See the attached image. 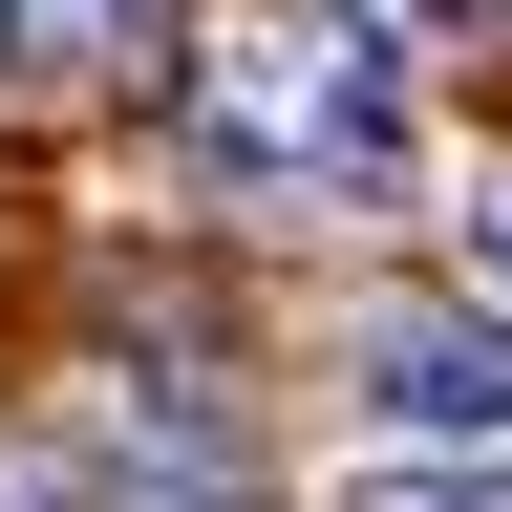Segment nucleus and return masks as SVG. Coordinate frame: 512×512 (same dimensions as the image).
Masks as SVG:
<instances>
[{"label": "nucleus", "mask_w": 512, "mask_h": 512, "mask_svg": "<svg viewBox=\"0 0 512 512\" xmlns=\"http://www.w3.org/2000/svg\"><path fill=\"white\" fill-rule=\"evenodd\" d=\"M0 512H278V491H256L235 470V448H150V427H22V448H0Z\"/></svg>", "instance_id": "3"}, {"label": "nucleus", "mask_w": 512, "mask_h": 512, "mask_svg": "<svg viewBox=\"0 0 512 512\" xmlns=\"http://www.w3.org/2000/svg\"><path fill=\"white\" fill-rule=\"evenodd\" d=\"M342 512H512V448H384Z\"/></svg>", "instance_id": "4"}, {"label": "nucleus", "mask_w": 512, "mask_h": 512, "mask_svg": "<svg viewBox=\"0 0 512 512\" xmlns=\"http://www.w3.org/2000/svg\"><path fill=\"white\" fill-rule=\"evenodd\" d=\"M128 22H150V0H0V64H22V86H64V64H107Z\"/></svg>", "instance_id": "5"}, {"label": "nucleus", "mask_w": 512, "mask_h": 512, "mask_svg": "<svg viewBox=\"0 0 512 512\" xmlns=\"http://www.w3.org/2000/svg\"><path fill=\"white\" fill-rule=\"evenodd\" d=\"M363 406L406 448H512V299H384L363 320Z\"/></svg>", "instance_id": "2"}, {"label": "nucleus", "mask_w": 512, "mask_h": 512, "mask_svg": "<svg viewBox=\"0 0 512 512\" xmlns=\"http://www.w3.org/2000/svg\"><path fill=\"white\" fill-rule=\"evenodd\" d=\"M192 150H214L235 192H320V214L406 192L427 107H406L384 0H235V22L192 43Z\"/></svg>", "instance_id": "1"}, {"label": "nucleus", "mask_w": 512, "mask_h": 512, "mask_svg": "<svg viewBox=\"0 0 512 512\" xmlns=\"http://www.w3.org/2000/svg\"><path fill=\"white\" fill-rule=\"evenodd\" d=\"M470 256H491V299H512V171H491V192H470Z\"/></svg>", "instance_id": "6"}]
</instances>
